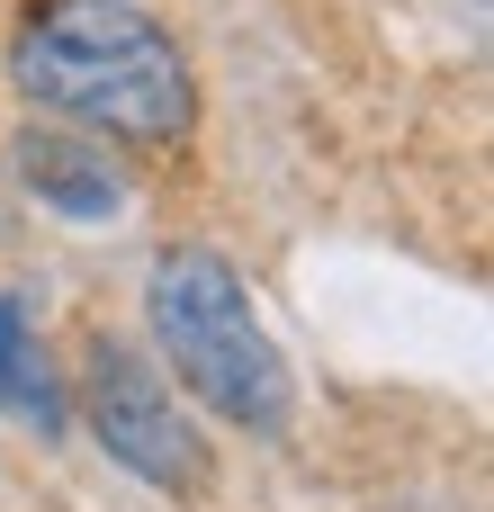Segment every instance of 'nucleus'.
<instances>
[{"label":"nucleus","instance_id":"20e7f679","mask_svg":"<svg viewBox=\"0 0 494 512\" xmlns=\"http://www.w3.org/2000/svg\"><path fill=\"white\" fill-rule=\"evenodd\" d=\"M0 405L27 432H63V378H54L45 333H36V315H27L18 288H0Z\"/></svg>","mask_w":494,"mask_h":512},{"label":"nucleus","instance_id":"39448f33","mask_svg":"<svg viewBox=\"0 0 494 512\" xmlns=\"http://www.w3.org/2000/svg\"><path fill=\"white\" fill-rule=\"evenodd\" d=\"M18 180H27L45 207H63V216H117V207H126L117 171H108L90 144H63V135H27V144H18Z\"/></svg>","mask_w":494,"mask_h":512},{"label":"nucleus","instance_id":"f257e3e1","mask_svg":"<svg viewBox=\"0 0 494 512\" xmlns=\"http://www.w3.org/2000/svg\"><path fill=\"white\" fill-rule=\"evenodd\" d=\"M9 72L36 108L90 126V135H117V144H180L189 117H198V81H189V54L135 18L126 0H45L18 18V45H9Z\"/></svg>","mask_w":494,"mask_h":512},{"label":"nucleus","instance_id":"f03ea898","mask_svg":"<svg viewBox=\"0 0 494 512\" xmlns=\"http://www.w3.org/2000/svg\"><path fill=\"white\" fill-rule=\"evenodd\" d=\"M144 315H153V342H162L171 378L207 414H225L243 432H288V405H297L288 360L261 333V306H252V288L234 279L225 252L171 243L153 261V279H144Z\"/></svg>","mask_w":494,"mask_h":512},{"label":"nucleus","instance_id":"7ed1b4c3","mask_svg":"<svg viewBox=\"0 0 494 512\" xmlns=\"http://www.w3.org/2000/svg\"><path fill=\"white\" fill-rule=\"evenodd\" d=\"M81 414H90V432H99V450L135 477V486H153V495H207V477H216V450H207V432L180 414V396L135 360V351H90V396H81Z\"/></svg>","mask_w":494,"mask_h":512}]
</instances>
